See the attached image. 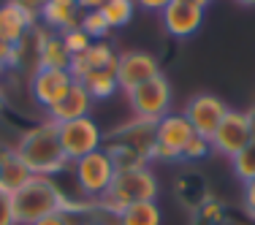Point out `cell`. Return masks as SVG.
I'll list each match as a JSON object with an SVG mask.
<instances>
[{"label":"cell","mask_w":255,"mask_h":225,"mask_svg":"<svg viewBox=\"0 0 255 225\" xmlns=\"http://www.w3.org/2000/svg\"><path fill=\"white\" fill-rule=\"evenodd\" d=\"M14 149H16V157L25 163V168L33 176L57 179L71 166L65 152H63V144H60L57 125L52 119H41V122L30 125L27 130H22V136L14 144Z\"/></svg>","instance_id":"1"},{"label":"cell","mask_w":255,"mask_h":225,"mask_svg":"<svg viewBox=\"0 0 255 225\" xmlns=\"http://www.w3.org/2000/svg\"><path fill=\"white\" fill-rule=\"evenodd\" d=\"M68 196L63 193L57 179H49V176H33L19 193L11 196V212H14L16 225H33L38 223L41 217L52 215V212H65V204H68Z\"/></svg>","instance_id":"2"},{"label":"cell","mask_w":255,"mask_h":225,"mask_svg":"<svg viewBox=\"0 0 255 225\" xmlns=\"http://www.w3.org/2000/svg\"><path fill=\"white\" fill-rule=\"evenodd\" d=\"M157 193H160V185H157V176L149 171V166L130 168V171H117L112 187L98 201V206L117 215L125 206L141 204V201H157Z\"/></svg>","instance_id":"3"},{"label":"cell","mask_w":255,"mask_h":225,"mask_svg":"<svg viewBox=\"0 0 255 225\" xmlns=\"http://www.w3.org/2000/svg\"><path fill=\"white\" fill-rule=\"evenodd\" d=\"M74 179H76V187H79V196L87 198V201H98L106 196V190L112 187L114 176H117V168H114L112 157H109L106 149H98L93 155L76 160L74 166Z\"/></svg>","instance_id":"4"},{"label":"cell","mask_w":255,"mask_h":225,"mask_svg":"<svg viewBox=\"0 0 255 225\" xmlns=\"http://www.w3.org/2000/svg\"><path fill=\"white\" fill-rule=\"evenodd\" d=\"M125 98H128V106H130V114L136 119L157 122V119H163L171 112V98H174L171 82L160 74V76L149 79L147 84H141V87L125 93Z\"/></svg>","instance_id":"5"},{"label":"cell","mask_w":255,"mask_h":225,"mask_svg":"<svg viewBox=\"0 0 255 225\" xmlns=\"http://www.w3.org/2000/svg\"><path fill=\"white\" fill-rule=\"evenodd\" d=\"M57 133H60V144H63V152L71 166L76 160H82V157L103 149V130L93 117L63 122V125H57Z\"/></svg>","instance_id":"6"},{"label":"cell","mask_w":255,"mask_h":225,"mask_svg":"<svg viewBox=\"0 0 255 225\" xmlns=\"http://www.w3.org/2000/svg\"><path fill=\"white\" fill-rule=\"evenodd\" d=\"M160 76V63L152 52L147 49H125L117 57V84L120 93H130V90L147 84L149 79Z\"/></svg>","instance_id":"7"},{"label":"cell","mask_w":255,"mask_h":225,"mask_svg":"<svg viewBox=\"0 0 255 225\" xmlns=\"http://www.w3.org/2000/svg\"><path fill=\"white\" fill-rule=\"evenodd\" d=\"M182 114L187 117V122L193 125V130H196L198 136H204L212 141L215 130L220 127V122L228 114V103L223 98H217L215 93H196L185 103Z\"/></svg>","instance_id":"8"},{"label":"cell","mask_w":255,"mask_h":225,"mask_svg":"<svg viewBox=\"0 0 255 225\" xmlns=\"http://www.w3.org/2000/svg\"><path fill=\"white\" fill-rule=\"evenodd\" d=\"M253 125H250V114L247 112H236V109H228L226 119L220 122V127L212 136V152L223 157H234L239 155L247 144L253 141Z\"/></svg>","instance_id":"9"},{"label":"cell","mask_w":255,"mask_h":225,"mask_svg":"<svg viewBox=\"0 0 255 225\" xmlns=\"http://www.w3.org/2000/svg\"><path fill=\"white\" fill-rule=\"evenodd\" d=\"M103 147H125L136 155H141L149 166V152L155 147V122H144V119H125L114 130L103 133Z\"/></svg>","instance_id":"10"},{"label":"cell","mask_w":255,"mask_h":225,"mask_svg":"<svg viewBox=\"0 0 255 225\" xmlns=\"http://www.w3.org/2000/svg\"><path fill=\"white\" fill-rule=\"evenodd\" d=\"M204 16H206V8H198V5L187 3V0H171V3L160 11L163 30H166L171 38H179V41L193 38V35L204 27Z\"/></svg>","instance_id":"11"},{"label":"cell","mask_w":255,"mask_h":225,"mask_svg":"<svg viewBox=\"0 0 255 225\" xmlns=\"http://www.w3.org/2000/svg\"><path fill=\"white\" fill-rule=\"evenodd\" d=\"M71 84H74V76H71V71L38 68L33 76H30L27 87H30V95H33V101L38 103L44 112H49L54 103L63 101V95L71 90Z\"/></svg>","instance_id":"12"},{"label":"cell","mask_w":255,"mask_h":225,"mask_svg":"<svg viewBox=\"0 0 255 225\" xmlns=\"http://www.w3.org/2000/svg\"><path fill=\"white\" fill-rule=\"evenodd\" d=\"M117 57L120 52H114V46L109 41H93L84 52L74 54L71 60V76L74 82L82 84L87 76L93 74H101V71H117Z\"/></svg>","instance_id":"13"},{"label":"cell","mask_w":255,"mask_h":225,"mask_svg":"<svg viewBox=\"0 0 255 225\" xmlns=\"http://www.w3.org/2000/svg\"><path fill=\"white\" fill-rule=\"evenodd\" d=\"M193 136H198V133L193 130V125L187 122V117L182 112H168L163 119L155 122V144L171 152L177 157V163H182V152L193 141Z\"/></svg>","instance_id":"14"},{"label":"cell","mask_w":255,"mask_h":225,"mask_svg":"<svg viewBox=\"0 0 255 225\" xmlns=\"http://www.w3.org/2000/svg\"><path fill=\"white\" fill-rule=\"evenodd\" d=\"M93 98L90 93L84 90V84L74 82L71 90L63 95V101L54 103V106L46 112V119H52L54 125H63V122H71V119H82V117H90L93 112Z\"/></svg>","instance_id":"15"},{"label":"cell","mask_w":255,"mask_h":225,"mask_svg":"<svg viewBox=\"0 0 255 225\" xmlns=\"http://www.w3.org/2000/svg\"><path fill=\"white\" fill-rule=\"evenodd\" d=\"M35 25H38V19H35L33 14H27L25 8H19L14 0H3V3H0V41L14 46V44H19Z\"/></svg>","instance_id":"16"},{"label":"cell","mask_w":255,"mask_h":225,"mask_svg":"<svg viewBox=\"0 0 255 225\" xmlns=\"http://www.w3.org/2000/svg\"><path fill=\"white\" fill-rule=\"evenodd\" d=\"M82 14H84V11L79 8L76 0H46L44 11H41V16H38V22L46 30L63 35V33H68V30L79 27Z\"/></svg>","instance_id":"17"},{"label":"cell","mask_w":255,"mask_h":225,"mask_svg":"<svg viewBox=\"0 0 255 225\" xmlns=\"http://www.w3.org/2000/svg\"><path fill=\"white\" fill-rule=\"evenodd\" d=\"M74 54L65 49L63 35L60 33H46L44 41H41V52H38V65L41 68H54V71H68Z\"/></svg>","instance_id":"18"},{"label":"cell","mask_w":255,"mask_h":225,"mask_svg":"<svg viewBox=\"0 0 255 225\" xmlns=\"http://www.w3.org/2000/svg\"><path fill=\"white\" fill-rule=\"evenodd\" d=\"M30 179H33V174L27 171L25 163H22L16 155L8 157L5 163H0V196L11 198L14 193H19Z\"/></svg>","instance_id":"19"},{"label":"cell","mask_w":255,"mask_h":225,"mask_svg":"<svg viewBox=\"0 0 255 225\" xmlns=\"http://www.w3.org/2000/svg\"><path fill=\"white\" fill-rule=\"evenodd\" d=\"M177 198L190 212H198L206 201H209V190H206V185H204V176L201 174H185V176H179V182H177Z\"/></svg>","instance_id":"20"},{"label":"cell","mask_w":255,"mask_h":225,"mask_svg":"<svg viewBox=\"0 0 255 225\" xmlns=\"http://www.w3.org/2000/svg\"><path fill=\"white\" fill-rule=\"evenodd\" d=\"M117 225H163V212L157 201H141L117 212Z\"/></svg>","instance_id":"21"},{"label":"cell","mask_w":255,"mask_h":225,"mask_svg":"<svg viewBox=\"0 0 255 225\" xmlns=\"http://www.w3.org/2000/svg\"><path fill=\"white\" fill-rule=\"evenodd\" d=\"M84 90L90 93L93 101H109L114 93H120L117 84V71H101V74H93L84 79Z\"/></svg>","instance_id":"22"},{"label":"cell","mask_w":255,"mask_h":225,"mask_svg":"<svg viewBox=\"0 0 255 225\" xmlns=\"http://www.w3.org/2000/svg\"><path fill=\"white\" fill-rule=\"evenodd\" d=\"M101 14L106 16L109 27L120 30V27H125L133 22V16H136V3H133V0H106Z\"/></svg>","instance_id":"23"},{"label":"cell","mask_w":255,"mask_h":225,"mask_svg":"<svg viewBox=\"0 0 255 225\" xmlns=\"http://www.w3.org/2000/svg\"><path fill=\"white\" fill-rule=\"evenodd\" d=\"M231 166H234V174L242 185H247L250 179H255V138L239 152V155L231 157Z\"/></svg>","instance_id":"24"},{"label":"cell","mask_w":255,"mask_h":225,"mask_svg":"<svg viewBox=\"0 0 255 225\" xmlns=\"http://www.w3.org/2000/svg\"><path fill=\"white\" fill-rule=\"evenodd\" d=\"M79 27L84 30V35H87L90 41H109V33H112V27H109L106 16H103L101 11H84Z\"/></svg>","instance_id":"25"},{"label":"cell","mask_w":255,"mask_h":225,"mask_svg":"<svg viewBox=\"0 0 255 225\" xmlns=\"http://www.w3.org/2000/svg\"><path fill=\"white\" fill-rule=\"evenodd\" d=\"M71 225H117V215L101 209L98 204L90 212H82V215H71Z\"/></svg>","instance_id":"26"},{"label":"cell","mask_w":255,"mask_h":225,"mask_svg":"<svg viewBox=\"0 0 255 225\" xmlns=\"http://www.w3.org/2000/svg\"><path fill=\"white\" fill-rule=\"evenodd\" d=\"M212 155V141L204 136H193V141L185 147L182 152V163H198V160H206Z\"/></svg>","instance_id":"27"},{"label":"cell","mask_w":255,"mask_h":225,"mask_svg":"<svg viewBox=\"0 0 255 225\" xmlns=\"http://www.w3.org/2000/svg\"><path fill=\"white\" fill-rule=\"evenodd\" d=\"M63 44H65V49H68L71 54H79V52H84L93 41L84 35V30L82 27H74V30H68V33H63Z\"/></svg>","instance_id":"28"},{"label":"cell","mask_w":255,"mask_h":225,"mask_svg":"<svg viewBox=\"0 0 255 225\" xmlns=\"http://www.w3.org/2000/svg\"><path fill=\"white\" fill-rule=\"evenodd\" d=\"M33 225H71V215L60 209V212H52V215L41 217V220L33 223Z\"/></svg>","instance_id":"29"},{"label":"cell","mask_w":255,"mask_h":225,"mask_svg":"<svg viewBox=\"0 0 255 225\" xmlns=\"http://www.w3.org/2000/svg\"><path fill=\"white\" fill-rule=\"evenodd\" d=\"M0 225H16L14 212H11V198L0 196Z\"/></svg>","instance_id":"30"},{"label":"cell","mask_w":255,"mask_h":225,"mask_svg":"<svg viewBox=\"0 0 255 225\" xmlns=\"http://www.w3.org/2000/svg\"><path fill=\"white\" fill-rule=\"evenodd\" d=\"M136 3V8H141V11H152V14H160L163 8H166L171 0H133Z\"/></svg>","instance_id":"31"},{"label":"cell","mask_w":255,"mask_h":225,"mask_svg":"<svg viewBox=\"0 0 255 225\" xmlns=\"http://www.w3.org/2000/svg\"><path fill=\"white\" fill-rule=\"evenodd\" d=\"M19 8H25L27 14H33L35 19L41 16V11H44V5H46V0H14Z\"/></svg>","instance_id":"32"},{"label":"cell","mask_w":255,"mask_h":225,"mask_svg":"<svg viewBox=\"0 0 255 225\" xmlns=\"http://www.w3.org/2000/svg\"><path fill=\"white\" fill-rule=\"evenodd\" d=\"M11 54H14V46L0 41V74H3V71H11Z\"/></svg>","instance_id":"33"},{"label":"cell","mask_w":255,"mask_h":225,"mask_svg":"<svg viewBox=\"0 0 255 225\" xmlns=\"http://www.w3.org/2000/svg\"><path fill=\"white\" fill-rule=\"evenodd\" d=\"M76 3H79V8H82V11H101L106 0H76Z\"/></svg>","instance_id":"34"},{"label":"cell","mask_w":255,"mask_h":225,"mask_svg":"<svg viewBox=\"0 0 255 225\" xmlns=\"http://www.w3.org/2000/svg\"><path fill=\"white\" fill-rule=\"evenodd\" d=\"M16 155V149L11 147V144H5V141H0V163H5L8 157H14Z\"/></svg>","instance_id":"35"},{"label":"cell","mask_w":255,"mask_h":225,"mask_svg":"<svg viewBox=\"0 0 255 225\" xmlns=\"http://www.w3.org/2000/svg\"><path fill=\"white\" fill-rule=\"evenodd\" d=\"M5 103H8V95H5V87H3V82H0V114L5 112Z\"/></svg>","instance_id":"36"},{"label":"cell","mask_w":255,"mask_h":225,"mask_svg":"<svg viewBox=\"0 0 255 225\" xmlns=\"http://www.w3.org/2000/svg\"><path fill=\"white\" fill-rule=\"evenodd\" d=\"M187 3H193V5H198V8H206V5L212 3V0H187Z\"/></svg>","instance_id":"37"},{"label":"cell","mask_w":255,"mask_h":225,"mask_svg":"<svg viewBox=\"0 0 255 225\" xmlns=\"http://www.w3.org/2000/svg\"><path fill=\"white\" fill-rule=\"evenodd\" d=\"M247 114H250V125H253V136H255V106H253Z\"/></svg>","instance_id":"38"},{"label":"cell","mask_w":255,"mask_h":225,"mask_svg":"<svg viewBox=\"0 0 255 225\" xmlns=\"http://www.w3.org/2000/svg\"><path fill=\"white\" fill-rule=\"evenodd\" d=\"M245 190H247V193H253V196H255V179H250V182H247V185H245Z\"/></svg>","instance_id":"39"},{"label":"cell","mask_w":255,"mask_h":225,"mask_svg":"<svg viewBox=\"0 0 255 225\" xmlns=\"http://www.w3.org/2000/svg\"><path fill=\"white\" fill-rule=\"evenodd\" d=\"M236 3H239V5H247V8H253V5H255V0H236Z\"/></svg>","instance_id":"40"},{"label":"cell","mask_w":255,"mask_h":225,"mask_svg":"<svg viewBox=\"0 0 255 225\" xmlns=\"http://www.w3.org/2000/svg\"><path fill=\"white\" fill-rule=\"evenodd\" d=\"M247 225H255V220H250V223H247Z\"/></svg>","instance_id":"41"}]
</instances>
